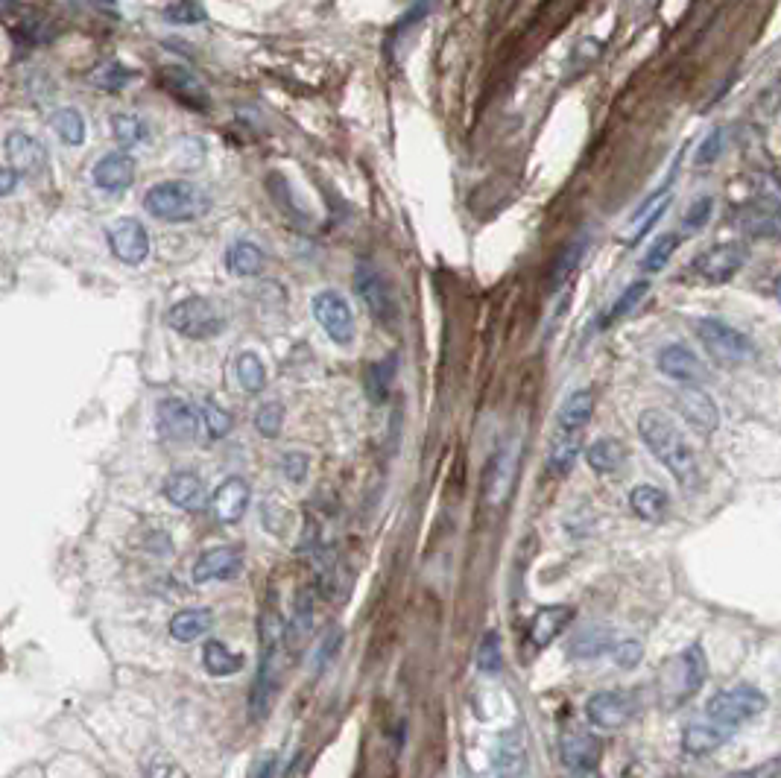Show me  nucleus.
I'll use <instances>...</instances> for the list:
<instances>
[{
  "label": "nucleus",
  "mask_w": 781,
  "mask_h": 778,
  "mask_svg": "<svg viewBox=\"0 0 781 778\" xmlns=\"http://www.w3.org/2000/svg\"><path fill=\"white\" fill-rule=\"evenodd\" d=\"M638 433L644 439V445L650 448V454L662 463L673 480L685 489V492H694L703 486V466H700V457L697 451L691 448V442L685 439V433L676 428V422L650 407L638 416Z\"/></svg>",
  "instance_id": "obj_1"
},
{
  "label": "nucleus",
  "mask_w": 781,
  "mask_h": 778,
  "mask_svg": "<svg viewBox=\"0 0 781 778\" xmlns=\"http://www.w3.org/2000/svg\"><path fill=\"white\" fill-rule=\"evenodd\" d=\"M284 632L287 626L281 621L278 609L267 606L261 621H258V635H261V662L258 673L249 691V717L264 720L273 708L278 685H281V647H284Z\"/></svg>",
  "instance_id": "obj_2"
},
{
  "label": "nucleus",
  "mask_w": 781,
  "mask_h": 778,
  "mask_svg": "<svg viewBox=\"0 0 781 778\" xmlns=\"http://www.w3.org/2000/svg\"><path fill=\"white\" fill-rule=\"evenodd\" d=\"M144 208L164 223H191L205 217L211 196L191 182H158L144 196Z\"/></svg>",
  "instance_id": "obj_3"
},
{
  "label": "nucleus",
  "mask_w": 781,
  "mask_h": 778,
  "mask_svg": "<svg viewBox=\"0 0 781 778\" xmlns=\"http://www.w3.org/2000/svg\"><path fill=\"white\" fill-rule=\"evenodd\" d=\"M705 673L708 667H705L703 647L694 644L662 667V694L670 705H682L703 688Z\"/></svg>",
  "instance_id": "obj_4"
},
{
  "label": "nucleus",
  "mask_w": 781,
  "mask_h": 778,
  "mask_svg": "<svg viewBox=\"0 0 781 778\" xmlns=\"http://www.w3.org/2000/svg\"><path fill=\"white\" fill-rule=\"evenodd\" d=\"M164 319L176 334H182L188 340H208V337L223 334V328H226V316L220 313L214 302H208L202 296L176 302Z\"/></svg>",
  "instance_id": "obj_5"
},
{
  "label": "nucleus",
  "mask_w": 781,
  "mask_h": 778,
  "mask_svg": "<svg viewBox=\"0 0 781 778\" xmlns=\"http://www.w3.org/2000/svg\"><path fill=\"white\" fill-rule=\"evenodd\" d=\"M697 337L720 366H743L755 357L752 340L723 319H697Z\"/></svg>",
  "instance_id": "obj_6"
},
{
  "label": "nucleus",
  "mask_w": 781,
  "mask_h": 778,
  "mask_svg": "<svg viewBox=\"0 0 781 778\" xmlns=\"http://www.w3.org/2000/svg\"><path fill=\"white\" fill-rule=\"evenodd\" d=\"M764 708H767V694L764 691H758L755 685H735V688L717 691L705 705V714H708V720L735 729V726H741L746 720L758 717Z\"/></svg>",
  "instance_id": "obj_7"
},
{
  "label": "nucleus",
  "mask_w": 781,
  "mask_h": 778,
  "mask_svg": "<svg viewBox=\"0 0 781 778\" xmlns=\"http://www.w3.org/2000/svg\"><path fill=\"white\" fill-rule=\"evenodd\" d=\"M354 284H357V293L360 299L366 302V308L372 313L375 322H381L384 328H395L398 322V305H395V296H392L390 281L381 275V270L369 261H360L357 270H354Z\"/></svg>",
  "instance_id": "obj_8"
},
{
  "label": "nucleus",
  "mask_w": 781,
  "mask_h": 778,
  "mask_svg": "<svg viewBox=\"0 0 781 778\" xmlns=\"http://www.w3.org/2000/svg\"><path fill=\"white\" fill-rule=\"evenodd\" d=\"M746 261H749V246L741 240H729L700 252L691 264V273L700 275L708 284H726L741 273Z\"/></svg>",
  "instance_id": "obj_9"
},
{
  "label": "nucleus",
  "mask_w": 781,
  "mask_h": 778,
  "mask_svg": "<svg viewBox=\"0 0 781 778\" xmlns=\"http://www.w3.org/2000/svg\"><path fill=\"white\" fill-rule=\"evenodd\" d=\"M313 316L322 325V331L337 343V346H349L354 340V316L349 302L343 293L337 290H319L313 296Z\"/></svg>",
  "instance_id": "obj_10"
},
{
  "label": "nucleus",
  "mask_w": 781,
  "mask_h": 778,
  "mask_svg": "<svg viewBox=\"0 0 781 778\" xmlns=\"http://www.w3.org/2000/svg\"><path fill=\"white\" fill-rule=\"evenodd\" d=\"M106 237H109V249L112 255L118 258L120 264L126 267H138L150 258V232L144 229L141 220L135 217H120L115 220L109 229H106Z\"/></svg>",
  "instance_id": "obj_11"
},
{
  "label": "nucleus",
  "mask_w": 781,
  "mask_h": 778,
  "mask_svg": "<svg viewBox=\"0 0 781 778\" xmlns=\"http://www.w3.org/2000/svg\"><path fill=\"white\" fill-rule=\"evenodd\" d=\"M158 433L170 442H194L199 433V413L185 398H161L156 407Z\"/></svg>",
  "instance_id": "obj_12"
},
{
  "label": "nucleus",
  "mask_w": 781,
  "mask_h": 778,
  "mask_svg": "<svg viewBox=\"0 0 781 778\" xmlns=\"http://www.w3.org/2000/svg\"><path fill=\"white\" fill-rule=\"evenodd\" d=\"M588 720L603 729V732H615L626 726L635 714V700L626 691H597L594 697H588L586 702Z\"/></svg>",
  "instance_id": "obj_13"
},
{
  "label": "nucleus",
  "mask_w": 781,
  "mask_h": 778,
  "mask_svg": "<svg viewBox=\"0 0 781 778\" xmlns=\"http://www.w3.org/2000/svg\"><path fill=\"white\" fill-rule=\"evenodd\" d=\"M515 474H518V445L507 442L501 445L492 460L486 463V474H483V492L489 504H501L507 501L512 486H515Z\"/></svg>",
  "instance_id": "obj_14"
},
{
  "label": "nucleus",
  "mask_w": 781,
  "mask_h": 778,
  "mask_svg": "<svg viewBox=\"0 0 781 778\" xmlns=\"http://www.w3.org/2000/svg\"><path fill=\"white\" fill-rule=\"evenodd\" d=\"M656 366L659 372L667 375L670 381H679L682 387H700L705 378H708V369L705 363L694 354L691 349L673 343V346H664L656 357Z\"/></svg>",
  "instance_id": "obj_15"
},
{
  "label": "nucleus",
  "mask_w": 781,
  "mask_h": 778,
  "mask_svg": "<svg viewBox=\"0 0 781 778\" xmlns=\"http://www.w3.org/2000/svg\"><path fill=\"white\" fill-rule=\"evenodd\" d=\"M600 752H603L600 738H594L591 732H583V729H571L559 738L562 764L571 773H594L600 764Z\"/></svg>",
  "instance_id": "obj_16"
},
{
  "label": "nucleus",
  "mask_w": 781,
  "mask_h": 778,
  "mask_svg": "<svg viewBox=\"0 0 781 778\" xmlns=\"http://www.w3.org/2000/svg\"><path fill=\"white\" fill-rule=\"evenodd\" d=\"M158 82L179 100L185 103L188 109H196V112H205L211 106V94L208 88L202 85V79L194 77L188 68H179V65H164L158 71Z\"/></svg>",
  "instance_id": "obj_17"
},
{
  "label": "nucleus",
  "mask_w": 781,
  "mask_h": 778,
  "mask_svg": "<svg viewBox=\"0 0 781 778\" xmlns=\"http://www.w3.org/2000/svg\"><path fill=\"white\" fill-rule=\"evenodd\" d=\"M3 150H6V158H9V164H12V170H15L18 176H39L41 170H44V164H47L44 144H41L36 135L21 132V129H15V132L6 135Z\"/></svg>",
  "instance_id": "obj_18"
},
{
  "label": "nucleus",
  "mask_w": 781,
  "mask_h": 778,
  "mask_svg": "<svg viewBox=\"0 0 781 778\" xmlns=\"http://www.w3.org/2000/svg\"><path fill=\"white\" fill-rule=\"evenodd\" d=\"M243 568V553L237 547H214L205 550L194 565V583H223V580H235Z\"/></svg>",
  "instance_id": "obj_19"
},
{
  "label": "nucleus",
  "mask_w": 781,
  "mask_h": 778,
  "mask_svg": "<svg viewBox=\"0 0 781 778\" xmlns=\"http://www.w3.org/2000/svg\"><path fill=\"white\" fill-rule=\"evenodd\" d=\"M676 407L685 416V422L700 433H714L720 425V410L711 401V395L700 387H682L676 395Z\"/></svg>",
  "instance_id": "obj_20"
},
{
  "label": "nucleus",
  "mask_w": 781,
  "mask_h": 778,
  "mask_svg": "<svg viewBox=\"0 0 781 778\" xmlns=\"http://www.w3.org/2000/svg\"><path fill=\"white\" fill-rule=\"evenodd\" d=\"M91 176L103 194H123L135 182V158L126 153H106L94 164Z\"/></svg>",
  "instance_id": "obj_21"
},
{
  "label": "nucleus",
  "mask_w": 781,
  "mask_h": 778,
  "mask_svg": "<svg viewBox=\"0 0 781 778\" xmlns=\"http://www.w3.org/2000/svg\"><path fill=\"white\" fill-rule=\"evenodd\" d=\"M249 498H252V489L243 477H226L217 489H214V498H211V509L217 515V521L223 524H235L243 518L246 506H249Z\"/></svg>",
  "instance_id": "obj_22"
},
{
  "label": "nucleus",
  "mask_w": 781,
  "mask_h": 778,
  "mask_svg": "<svg viewBox=\"0 0 781 778\" xmlns=\"http://www.w3.org/2000/svg\"><path fill=\"white\" fill-rule=\"evenodd\" d=\"M164 498L179 509L199 512L208 504V489H205L202 477L194 471H176L164 480Z\"/></svg>",
  "instance_id": "obj_23"
},
{
  "label": "nucleus",
  "mask_w": 781,
  "mask_h": 778,
  "mask_svg": "<svg viewBox=\"0 0 781 778\" xmlns=\"http://www.w3.org/2000/svg\"><path fill=\"white\" fill-rule=\"evenodd\" d=\"M583 454V430H565L556 428L553 442L547 448V471L556 477H565L571 468L577 466Z\"/></svg>",
  "instance_id": "obj_24"
},
{
  "label": "nucleus",
  "mask_w": 781,
  "mask_h": 778,
  "mask_svg": "<svg viewBox=\"0 0 781 778\" xmlns=\"http://www.w3.org/2000/svg\"><path fill=\"white\" fill-rule=\"evenodd\" d=\"M732 726H720L714 720H697L691 726H685L682 732V749L688 755H708V752H717L726 740L732 738Z\"/></svg>",
  "instance_id": "obj_25"
},
{
  "label": "nucleus",
  "mask_w": 781,
  "mask_h": 778,
  "mask_svg": "<svg viewBox=\"0 0 781 778\" xmlns=\"http://www.w3.org/2000/svg\"><path fill=\"white\" fill-rule=\"evenodd\" d=\"M609 650H615V635L609 626H586L580 629L571 644H568V656L571 659H580V662H588V659H600L606 656Z\"/></svg>",
  "instance_id": "obj_26"
},
{
  "label": "nucleus",
  "mask_w": 781,
  "mask_h": 778,
  "mask_svg": "<svg viewBox=\"0 0 781 778\" xmlns=\"http://www.w3.org/2000/svg\"><path fill=\"white\" fill-rule=\"evenodd\" d=\"M574 618V609L571 606H545L533 615V623H530V641L533 647H547L568 623Z\"/></svg>",
  "instance_id": "obj_27"
},
{
  "label": "nucleus",
  "mask_w": 781,
  "mask_h": 778,
  "mask_svg": "<svg viewBox=\"0 0 781 778\" xmlns=\"http://www.w3.org/2000/svg\"><path fill=\"white\" fill-rule=\"evenodd\" d=\"M214 626V612L205 606L196 609H182L170 618V638L179 644H191L196 638H202L208 629Z\"/></svg>",
  "instance_id": "obj_28"
},
{
  "label": "nucleus",
  "mask_w": 781,
  "mask_h": 778,
  "mask_svg": "<svg viewBox=\"0 0 781 778\" xmlns=\"http://www.w3.org/2000/svg\"><path fill=\"white\" fill-rule=\"evenodd\" d=\"M629 506L638 518L644 521H664L667 509H670V498L667 492H662L659 486L653 483H638L632 492H629Z\"/></svg>",
  "instance_id": "obj_29"
},
{
  "label": "nucleus",
  "mask_w": 781,
  "mask_h": 778,
  "mask_svg": "<svg viewBox=\"0 0 781 778\" xmlns=\"http://www.w3.org/2000/svg\"><path fill=\"white\" fill-rule=\"evenodd\" d=\"M591 416H594V392L591 389H577V392H571L562 401V407L556 413V422H559V428L565 430H586Z\"/></svg>",
  "instance_id": "obj_30"
},
{
  "label": "nucleus",
  "mask_w": 781,
  "mask_h": 778,
  "mask_svg": "<svg viewBox=\"0 0 781 778\" xmlns=\"http://www.w3.org/2000/svg\"><path fill=\"white\" fill-rule=\"evenodd\" d=\"M629 451L621 439H612V436H603L597 442H591L586 451L588 466L594 468L597 474H615L618 468L624 466Z\"/></svg>",
  "instance_id": "obj_31"
},
{
  "label": "nucleus",
  "mask_w": 781,
  "mask_h": 778,
  "mask_svg": "<svg viewBox=\"0 0 781 778\" xmlns=\"http://www.w3.org/2000/svg\"><path fill=\"white\" fill-rule=\"evenodd\" d=\"M243 664L246 659L240 656V653H232L223 641H217V638H211L205 647H202V667H205V673L208 676H217V679H223V676H235L243 670Z\"/></svg>",
  "instance_id": "obj_32"
},
{
  "label": "nucleus",
  "mask_w": 781,
  "mask_h": 778,
  "mask_svg": "<svg viewBox=\"0 0 781 778\" xmlns=\"http://www.w3.org/2000/svg\"><path fill=\"white\" fill-rule=\"evenodd\" d=\"M670 205V194H659V196H653V199H647L641 208H638V214L629 220V226H626V232H624V240L626 246H632V243H638L644 234L650 232L656 223H659V217L664 214V208Z\"/></svg>",
  "instance_id": "obj_33"
},
{
  "label": "nucleus",
  "mask_w": 781,
  "mask_h": 778,
  "mask_svg": "<svg viewBox=\"0 0 781 778\" xmlns=\"http://www.w3.org/2000/svg\"><path fill=\"white\" fill-rule=\"evenodd\" d=\"M18 18L9 21V30L15 33V39L24 44H36V41L50 39V21H44L36 9L30 6H9Z\"/></svg>",
  "instance_id": "obj_34"
},
{
  "label": "nucleus",
  "mask_w": 781,
  "mask_h": 778,
  "mask_svg": "<svg viewBox=\"0 0 781 778\" xmlns=\"http://www.w3.org/2000/svg\"><path fill=\"white\" fill-rule=\"evenodd\" d=\"M586 246H588V237L586 234H580L577 240H571L559 255H556V261H553V267H550V290H559L565 281H571V275L574 270L580 267V261H583V255H586Z\"/></svg>",
  "instance_id": "obj_35"
},
{
  "label": "nucleus",
  "mask_w": 781,
  "mask_h": 778,
  "mask_svg": "<svg viewBox=\"0 0 781 778\" xmlns=\"http://www.w3.org/2000/svg\"><path fill=\"white\" fill-rule=\"evenodd\" d=\"M226 264H229V270L235 275L252 278V275H258L264 270V252L255 243H249V240H237L226 252Z\"/></svg>",
  "instance_id": "obj_36"
},
{
  "label": "nucleus",
  "mask_w": 781,
  "mask_h": 778,
  "mask_svg": "<svg viewBox=\"0 0 781 778\" xmlns=\"http://www.w3.org/2000/svg\"><path fill=\"white\" fill-rule=\"evenodd\" d=\"M311 623H313L311 594H302L299 603H296V615H293V621L287 623V632H284V644H287V650L296 653V650L302 647V641L311 635Z\"/></svg>",
  "instance_id": "obj_37"
},
{
  "label": "nucleus",
  "mask_w": 781,
  "mask_h": 778,
  "mask_svg": "<svg viewBox=\"0 0 781 778\" xmlns=\"http://www.w3.org/2000/svg\"><path fill=\"white\" fill-rule=\"evenodd\" d=\"M112 132H115V141H118L120 153L123 150H132L138 144L147 141V123L138 115H115L112 117Z\"/></svg>",
  "instance_id": "obj_38"
},
{
  "label": "nucleus",
  "mask_w": 781,
  "mask_h": 778,
  "mask_svg": "<svg viewBox=\"0 0 781 778\" xmlns=\"http://www.w3.org/2000/svg\"><path fill=\"white\" fill-rule=\"evenodd\" d=\"M237 381H240V387L246 389V392H252V395L267 387V369H264V363H261V357L255 351H243L237 357Z\"/></svg>",
  "instance_id": "obj_39"
},
{
  "label": "nucleus",
  "mask_w": 781,
  "mask_h": 778,
  "mask_svg": "<svg viewBox=\"0 0 781 778\" xmlns=\"http://www.w3.org/2000/svg\"><path fill=\"white\" fill-rule=\"evenodd\" d=\"M50 126L59 132V138L71 147H79L85 141V120L77 109H56L50 115Z\"/></svg>",
  "instance_id": "obj_40"
},
{
  "label": "nucleus",
  "mask_w": 781,
  "mask_h": 778,
  "mask_svg": "<svg viewBox=\"0 0 781 778\" xmlns=\"http://www.w3.org/2000/svg\"><path fill=\"white\" fill-rule=\"evenodd\" d=\"M679 243H682V234L664 232L662 237L647 249V255H644V261H641V270H644V273H659V270H664V264H667L670 255L679 249Z\"/></svg>",
  "instance_id": "obj_41"
},
{
  "label": "nucleus",
  "mask_w": 781,
  "mask_h": 778,
  "mask_svg": "<svg viewBox=\"0 0 781 778\" xmlns=\"http://www.w3.org/2000/svg\"><path fill=\"white\" fill-rule=\"evenodd\" d=\"M650 293V281H635V284H629L626 287L624 293H621V299H615V305L609 308V313H606V319H603V328L606 325H612L615 319H624L626 313L629 311H635V305H641V299Z\"/></svg>",
  "instance_id": "obj_42"
},
{
  "label": "nucleus",
  "mask_w": 781,
  "mask_h": 778,
  "mask_svg": "<svg viewBox=\"0 0 781 778\" xmlns=\"http://www.w3.org/2000/svg\"><path fill=\"white\" fill-rule=\"evenodd\" d=\"M504 667V650L501 638L495 632H486L483 641L477 644V670L480 673H498Z\"/></svg>",
  "instance_id": "obj_43"
},
{
  "label": "nucleus",
  "mask_w": 781,
  "mask_h": 778,
  "mask_svg": "<svg viewBox=\"0 0 781 778\" xmlns=\"http://www.w3.org/2000/svg\"><path fill=\"white\" fill-rule=\"evenodd\" d=\"M392 369H395V357H390V360H384V363H378V366L369 369L366 387H369L372 401H384V398H387V392H390V381H392Z\"/></svg>",
  "instance_id": "obj_44"
},
{
  "label": "nucleus",
  "mask_w": 781,
  "mask_h": 778,
  "mask_svg": "<svg viewBox=\"0 0 781 778\" xmlns=\"http://www.w3.org/2000/svg\"><path fill=\"white\" fill-rule=\"evenodd\" d=\"M281 425H284V407H281L278 401L264 404V407L255 413V428L261 430L264 436H270V439L281 433Z\"/></svg>",
  "instance_id": "obj_45"
},
{
  "label": "nucleus",
  "mask_w": 781,
  "mask_h": 778,
  "mask_svg": "<svg viewBox=\"0 0 781 778\" xmlns=\"http://www.w3.org/2000/svg\"><path fill=\"white\" fill-rule=\"evenodd\" d=\"M205 428L211 439H223L232 430V416L217 401H205Z\"/></svg>",
  "instance_id": "obj_46"
},
{
  "label": "nucleus",
  "mask_w": 781,
  "mask_h": 778,
  "mask_svg": "<svg viewBox=\"0 0 781 778\" xmlns=\"http://www.w3.org/2000/svg\"><path fill=\"white\" fill-rule=\"evenodd\" d=\"M164 18L173 24H202L205 9L199 3H170V6H164Z\"/></svg>",
  "instance_id": "obj_47"
},
{
  "label": "nucleus",
  "mask_w": 781,
  "mask_h": 778,
  "mask_svg": "<svg viewBox=\"0 0 781 778\" xmlns=\"http://www.w3.org/2000/svg\"><path fill=\"white\" fill-rule=\"evenodd\" d=\"M711 211H714V199L711 196H700L691 208H688V214H685V220H682V226L688 229V232H697V229H703L705 223L711 220Z\"/></svg>",
  "instance_id": "obj_48"
},
{
  "label": "nucleus",
  "mask_w": 781,
  "mask_h": 778,
  "mask_svg": "<svg viewBox=\"0 0 781 778\" xmlns=\"http://www.w3.org/2000/svg\"><path fill=\"white\" fill-rule=\"evenodd\" d=\"M612 656H615V664H618V667L632 670L635 664L641 662L644 650H641V644H638V641H618V644H615V650H612Z\"/></svg>",
  "instance_id": "obj_49"
},
{
  "label": "nucleus",
  "mask_w": 781,
  "mask_h": 778,
  "mask_svg": "<svg viewBox=\"0 0 781 778\" xmlns=\"http://www.w3.org/2000/svg\"><path fill=\"white\" fill-rule=\"evenodd\" d=\"M135 77L129 68H120V65H109V68H103V71H97L94 74V82L97 85H103V88H109V91H115V88H123L129 79Z\"/></svg>",
  "instance_id": "obj_50"
},
{
  "label": "nucleus",
  "mask_w": 781,
  "mask_h": 778,
  "mask_svg": "<svg viewBox=\"0 0 781 778\" xmlns=\"http://www.w3.org/2000/svg\"><path fill=\"white\" fill-rule=\"evenodd\" d=\"M281 468H284V474H287L290 483H302L305 474H308V457H305V454H287Z\"/></svg>",
  "instance_id": "obj_51"
},
{
  "label": "nucleus",
  "mask_w": 781,
  "mask_h": 778,
  "mask_svg": "<svg viewBox=\"0 0 781 778\" xmlns=\"http://www.w3.org/2000/svg\"><path fill=\"white\" fill-rule=\"evenodd\" d=\"M720 138H723V132H720V129H714V132L705 138L703 147H700V153H697V164H700V167L720 156Z\"/></svg>",
  "instance_id": "obj_52"
},
{
  "label": "nucleus",
  "mask_w": 781,
  "mask_h": 778,
  "mask_svg": "<svg viewBox=\"0 0 781 778\" xmlns=\"http://www.w3.org/2000/svg\"><path fill=\"white\" fill-rule=\"evenodd\" d=\"M18 188V173L12 167H0V196L15 194Z\"/></svg>",
  "instance_id": "obj_53"
},
{
  "label": "nucleus",
  "mask_w": 781,
  "mask_h": 778,
  "mask_svg": "<svg viewBox=\"0 0 781 778\" xmlns=\"http://www.w3.org/2000/svg\"><path fill=\"white\" fill-rule=\"evenodd\" d=\"M252 778H275V755H264V758L255 764Z\"/></svg>",
  "instance_id": "obj_54"
},
{
  "label": "nucleus",
  "mask_w": 781,
  "mask_h": 778,
  "mask_svg": "<svg viewBox=\"0 0 781 778\" xmlns=\"http://www.w3.org/2000/svg\"><path fill=\"white\" fill-rule=\"evenodd\" d=\"M726 778H755V773H746V770H741V773H732V776H726Z\"/></svg>",
  "instance_id": "obj_55"
},
{
  "label": "nucleus",
  "mask_w": 781,
  "mask_h": 778,
  "mask_svg": "<svg viewBox=\"0 0 781 778\" xmlns=\"http://www.w3.org/2000/svg\"><path fill=\"white\" fill-rule=\"evenodd\" d=\"M568 778H597V773H571Z\"/></svg>",
  "instance_id": "obj_56"
},
{
  "label": "nucleus",
  "mask_w": 781,
  "mask_h": 778,
  "mask_svg": "<svg viewBox=\"0 0 781 778\" xmlns=\"http://www.w3.org/2000/svg\"><path fill=\"white\" fill-rule=\"evenodd\" d=\"M776 299H779L781 305V275H776Z\"/></svg>",
  "instance_id": "obj_57"
}]
</instances>
